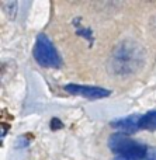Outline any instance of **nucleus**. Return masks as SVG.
<instances>
[{
  "instance_id": "1",
  "label": "nucleus",
  "mask_w": 156,
  "mask_h": 160,
  "mask_svg": "<svg viewBox=\"0 0 156 160\" xmlns=\"http://www.w3.org/2000/svg\"><path fill=\"white\" fill-rule=\"evenodd\" d=\"M145 53L139 44L125 41L117 45L110 59V69L117 75H131L143 63Z\"/></svg>"
},
{
  "instance_id": "2",
  "label": "nucleus",
  "mask_w": 156,
  "mask_h": 160,
  "mask_svg": "<svg viewBox=\"0 0 156 160\" xmlns=\"http://www.w3.org/2000/svg\"><path fill=\"white\" fill-rule=\"evenodd\" d=\"M108 148L113 153L117 155V158L138 160L148 156L151 146L141 143L135 139L129 138L127 133L115 132L108 138Z\"/></svg>"
},
{
  "instance_id": "3",
  "label": "nucleus",
  "mask_w": 156,
  "mask_h": 160,
  "mask_svg": "<svg viewBox=\"0 0 156 160\" xmlns=\"http://www.w3.org/2000/svg\"><path fill=\"white\" fill-rule=\"evenodd\" d=\"M33 55L35 62L42 68H59L62 65L58 51L45 34H39L37 37Z\"/></svg>"
},
{
  "instance_id": "4",
  "label": "nucleus",
  "mask_w": 156,
  "mask_h": 160,
  "mask_svg": "<svg viewBox=\"0 0 156 160\" xmlns=\"http://www.w3.org/2000/svg\"><path fill=\"white\" fill-rule=\"evenodd\" d=\"M65 90L70 94L75 96H82L86 98L97 100V98H104V97L110 96V91L101 87H94V86H82V84H66Z\"/></svg>"
},
{
  "instance_id": "5",
  "label": "nucleus",
  "mask_w": 156,
  "mask_h": 160,
  "mask_svg": "<svg viewBox=\"0 0 156 160\" xmlns=\"http://www.w3.org/2000/svg\"><path fill=\"white\" fill-rule=\"evenodd\" d=\"M139 119H141V115L134 114V115H129V117H125V118H120V119L113 121L111 127L115 128V129H118V132L134 133V132H137V131L141 129Z\"/></svg>"
},
{
  "instance_id": "6",
  "label": "nucleus",
  "mask_w": 156,
  "mask_h": 160,
  "mask_svg": "<svg viewBox=\"0 0 156 160\" xmlns=\"http://www.w3.org/2000/svg\"><path fill=\"white\" fill-rule=\"evenodd\" d=\"M141 129H156V111H149V112L141 115L139 119Z\"/></svg>"
},
{
  "instance_id": "7",
  "label": "nucleus",
  "mask_w": 156,
  "mask_h": 160,
  "mask_svg": "<svg viewBox=\"0 0 156 160\" xmlns=\"http://www.w3.org/2000/svg\"><path fill=\"white\" fill-rule=\"evenodd\" d=\"M3 6L6 7L8 16L14 17V14H16V11H17V6H18L17 4V2H6V3H3Z\"/></svg>"
},
{
  "instance_id": "8",
  "label": "nucleus",
  "mask_w": 156,
  "mask_h": 160,
  "mask_svg": "<svg viewBox=\"0 0 156 160\" xmlns=\"http://www.w3.org/2000/svg\"><path fill=\"white\" fill-rule=\"evenodd\" d=\"M114 160H131V159H124V158H115ZM138 160H156V148H151L149 153L146 158L143 159H138Z\"/></svg>"
},
{
  "instance_id": "9",
  "label": "nucleus",
  "mask_w": 156,
  "mask_h": 160,
  "mask_svg": "<svg viewBox=\"0 0 156 160\" xmlns=\"http://www.w3.org/2000/svg\"><path fill=\"white\" fill-rule=\"evenodd\" d=\"M63 125H62V122L59 121L58 118H52L51 119V129H53V131H56V129H59V128H62Z\"/></svg>"
}]
</instances>
